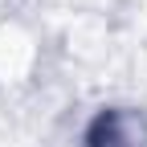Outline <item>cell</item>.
<instances>
[{
  "label": "cell",
  "instance_id": "obj_1",
  "mask_svg": "<svg viewBox=\"0 0 147 147\" xmlns=\"http://www.w3.org/2000/svg\"><path fill=\"white\" fill-rule=\"evenodd\" d=\"M86 147H147V119L131 106H115L90 123Z\"/></svg>",
  "mask_w": 147,
  "mask_h": 147
}]
</instances>
